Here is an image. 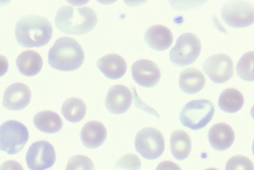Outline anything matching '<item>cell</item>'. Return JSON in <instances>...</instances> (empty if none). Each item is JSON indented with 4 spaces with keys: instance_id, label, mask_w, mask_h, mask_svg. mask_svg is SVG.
<instances>
[{
    "instance_id": "1",
    "label": "cell",
    "mask_w": 254,
    "mask_h": 170,
    "mask_svg": "<svg viewBox=\"0 0 254 170\" xmlns=\"http://www.w3.org/2000/svg\"><path fill=\"white\" fill-rule=\"evenodd\" d=\"M53 28L46 18L38 16H27L21 18L16 26L17 42L26 48H40L51 40Z\"/></svg>"
},
{
    "instance_id": "2",
    "label": "cell",
    "mask_w": 254,
    "mask_h": 170,
    "mask_svg": "<svg viewBox=\"0 0 254 170\" xmlns=\"http://www.w3.org/2000/svg\"><path fill=\"white\" fill-rule=\"evenodd\" d=\"M97 17L93 9L83 7L73 8L64 6L57 14L55 23L62 32L71 35H83L92 31L97 24Z\"/></svg>"
},
{
    "instance_id": "3",
    "label": "cell",
    "mask_w": 254,
    "mask_h": 170,
    "mask_svg": "<svg viewBox=\"0 0 254 170\" xmlns=\"http://www.w3.org/2000/svg\"><path fill=\"white\" fill-rule=\"evenodd\" d=\"M49 63L53 68L64 72L75 71L83 64L85 55L80 45L72 38H60L48 54Z\"/></svg>"
},
{
    "instance_id": "4",
    "label": "cell",
    "mask_w": 254,
    "mask_h": 170,
    "mask_svg": "<svg viewBox=\"0 0 254 170\" xmlns=\"http://www.w3.org/2000/svg\"><path fill=\"white\" fill-rule=\"evenodd\" d=\"M215 109L209 101L200 99L191 101L182 108L180 120L185 127L193 130L204 127L212 119Z\"/></svg>"
},
{
    "instance_id": "5",
    "label": "cell",
    "mask_w": 254,
    "mask_h": 170,
    "mask_svg": "<svg viewBox=\"0 0 254 170\" xmlns=\"http://www.w3.org/2000/svg\"><path fill=\"white\" fill-rule=\"evenodd\" d=\"M29 138V132L23 123L9 120L0 126V150L15 155L24 148Z\"/></svg>"
},
{
    "instance_id": "6",
    "label": "cell",
    "mask_w": 254,
    "mask_h": 170,
    "mask_svg": "<svg viewBox=\"0 0 254 170\" xmlns=\"http://www.w3.org/2000/svg\"><path fill=\"white\" fill-rule=\"evenodd\" d=\"M201 44L198 37L190 33L181 35L169 53L171 62L175 65L184 67L193 63L198 57Z\"/></svg>"
},
{
    "instance_id": "7",
    "label": "cell",
    "mask_w": 254,
    "mask_h": 170,
    "mask_svg": "<svg viewBox=\"0 0 254 170\" xmlns=\"http://www.w3.org/2000/svg\"><path fill=\"white\" fill-rule=\"evenodd\" d=\"M134 145L136 151L148 160L157 159L165 150L163 135L153 127H145L140 130L136 134Z\"/></svg>"
},
{
    "instance_id": "8",
    "label": "cell",
    "mask_w": 254,
    "mask_h": 170,
    "mask_svg": "<svg viewBox=\"0 0 254 170\" xmlns=\"http://www.w3.org/2000/svg\"><path fill=\"white\" fill-rule=\"evenodd\" d=\"M253 5L246 1H229L222 7L220 14L224 22L235 28L249 27L254 23Z\"/></svg>"
},
{
    "instance_id": "9",
    "label": "cell",
    "mask_w": 254,
    "mask_h": 170,
    "mask_svg": "<svg viewBox=\"0 0 254 170\" xmlns=\"http://www.w3.org/2000/svg\"><path fill=\"white\" fill-rule=\"evenodd\" d=\"M31 170H46L53 167L56 161L54 146L46 140L34 142L30 147L26 157Z\"/></svg>"
},
{
    "instance_id": "10",
    "label": "cell",
    "mask_w": 254,
    "mask_h": 170,
    "mask_svg": "<svg viewBox=\"0 0 254 170\" xmlns=\"http://www.w3.org/2000/svg\"><path fill=\"white\" fill-rule=\"evenodd\" d=\"M203 70L213 83L222 84L229 81L233 76V62L226 55L216 54L204 61Z\"/></svg>"
},
{
    "instance_id": "11",
    "label": "cell",
    "mask_w": 254,
    "mask_h": 170,
    "mask_svg": "<svg viewBox=\"0 0 254 170\" xmlns=\"http://www.w3.org/2000/svg\"><path fill=\"white\" fill-rule=\"evenodd\" d=\"M132 76L139 86L145 88L155 86L161 78V72L154 62L141 59L135 62L131 67Z\"/></svg>"
},
{
    "instance_id": "12",
    "label": "cell",
    "mask_w": 254,
    "mask_h": 170,
    "mask_svg": "<svg viewBox=\"0 0 254 170\" xmlns=\"http://www.w3.org/2000/svg\"><path fill=\"white\" fill-rule=\"evenodd\" d=\"M132 95L127 87L118 85L112 86L109 90L105 100L107 109L112 113L122 114L130 108Z\"/></svg>"
},
{
    "instance_id": "13",
    "label": "cell",
    "mask_w": 254,
    "mask_h": 170,
    "mask_svg": "<svg viewBox=\"0 0 254 170\" xmlns=\"http://www.w3.org/2000/svg\"><path fill=\"white\" fill-rule=\"evenodd\" d=\"M32 93L29 87L22 83H16L9 86L5 91L3 105L11 111H21L30 104Z\"/></svg>"
},
{
    "instance_id": "14",
    "label": "cell",
    "mask_w": 254,
    "mask_h": 170,
    "mask_svg": "<svg viewBox=\"0 0 254 170\" xmlns=\"http://www.w3.org/2000/svg\"><path fill=\"white\" fill-rule=\"evenodd\" d=\"M144 41L152 50L163 52L168 50L173 42L171 31L166 27L157 25L149 28L145 32Z\"/></svg>"
},
{
    "instance_id": "15",
    "label": "cell",
    "mask_w": 254,
    "mask_h": 170,
    "mask_svg": "<svg viewBox=\"0 0 254 170\" xmlns=\"http://www.w3.org/2000/svg\"><path fill=\"white\" fill-rule=\"evenodd\" d=\"M107 131L101 122L91 120L87 122L80 132L81 141L85 147L95 149L102 145L105 141Z\"/></svg>"
},
{
    "instance_id": "16",
    "label": "cell",
    "mask_w": 254,
    "mask_h": 170,
    "mask_svg": "<svg viewBox=\"0 0 254 170\" xmlns=\"http://www.w3.org/2000/svg\"><path fill=\"white\" fill-rule=\"evenodd\" d=\"M100 71L108 78L118 80L122 78L127 70L125 60L117 54H109L101 58L97 63Z\"/></svg>"
},
{
    "instance_id": "17",
    "label": "cell",
    "mask_w": 254,
    "mask_h": 170,
    "mask_svg": "<svg viewBox=\"0 0 254 170\" xmlns=\"http://www.w3.org/2000/svg\"><path fill=\"white\" fill-rule=\"evenodd\" d=\"M208 140L211 147L217 151L229 148L235 139L234 132L228 124L219 123L213 125L208 133Z\"/></svg>"
},
{
    "instance_id": "18",
    "label": "cell",
    "mask_w": 254,
    "mask_h": 170,
    "mask_svg": "<svg viewBox=\"0 0 254 170\" xmlns=\"http://www.w3.org/2000/svg\"><path fill=\"white\" fill-rule=\"evenodd\" d=\"M179 84L181 90L188 94H194L200 91L205 84V78L199 70L188 68L180 73Z\"/></svg>"
},
{
    "instance_id": "19",
    "label": "cell",
    "mask_w": 254,
    "mask_h": 170,
    "mask_svg": "<svg viewBox=\"0 0 254 170\" xmlns=\"http://www.w3.org/2000/svg\"><path fill=\"white\" fill-rule=\"evenodd\" d=\"M16 65L20 72L27 77L38 74L42 69L43 60L39 54L34 51L22 53L16 60Z\"/></svg>"
},
{
    "instance_id": "20",
    "label": "cell",
    "mask_w": 254,
    "mask_h": 170,
    "mask_svg": "<svg viewBox=\"0 0 254 170\" xmlns=\"http://www.w3.org/2000/svg\"><path fill=\"white\" fill-rule=\"evenodd\" d=\"M34 123L38 130L49 134L59 132L63 126V122L60 116L52 111L38 113L34 116Z\"/></svg>"
},
{
    "instance_id": "21",
    "label": "cell",
    "mask_w": 254,
    "mask_h": 170,
    "mask_svg": "<svg viewBox=\"0 0 254 170\" xmlns=\"http://www.w3.org/2000/svg\"><path fill=\"white\" fill-rule=\"evenodd\" d=\"M171 151L173 157L178 160L186 159L190 155L191 142L190 136L185 131H174L170 138Z\"/></svg>"
},
{
    "instance_id": "22",
    "label": "cell",
    "mask_w": 254,
    "mask_h": 170,
    "mask_svg": "<svg viewBox=\"0 0 254 170\" xmlns=\"http://www.w3.org/2000/svg\"><path fill=\"white\" fill-rule=\"evenodd\" d=\"M244 103V97L239 91L234 88H228L221 93L218 105L224 112L235 113L241 109Z\"/></svg>"
},
{
    "instance_id": "23",
    "label": "cell",
    "mask_w": 254,
    "mask_h": 170,
    "mask_svg": "<svg viewBox=\"0 0 254 170\" xmlns=\"http://www.w3.org/2000/svg\"><path fill=\"white\" fill-rule=\"evenodd\" d=\"M87 107L85 102L78 98H70L63 104L62 113L65 118L72 123H77L85 117Z\"/></svg>"
},
{
    "instance_id": "24",
    "label": "cell",
    "mask_w": 254,
    "mask_h": 170,
    "mask_svg": "<svg viewBox=\"0 0 254 170\" xmlns=\"http://www.w3.org/2000/svg\"><path fill=\"white\" fill-rule=\"evenodd\" d=\"M254 55L253 52L245 53L240 58L237 64V74L244 81H254Z\"/></svg>"
},
{
    "instance_id": "25",
    "label": "cell",
    "mask_w": 254,
    "mask_h": 170,
    "mask_svg": "<svg viewBox=\"0 0 254 170\" xmlns=\"http://www.w3.org/2000/svg\"><path fill=\"white\" fill-rule=\"evenodd\" d=\"M66 170H95L92 161L88 157L78 155L68 160Z\"/></svg>"
},
{
    "instance_id": "26",
    "label": "cell",
    "mask_w": 254,
    "mask_h": 170,
    "mask_svg": "<svg viewBox=\"0 0 254 170\" xmlns=\"http://www.w3.org/2000/svg\"><path fill=\"white\" fill-rule=\"evenodd\" d=\"M225 170H254V165L247 157L236 155L228 160Z\"/></svg>"
},
{
    "instance_id": "27",
    "label": "cell",
    "mask_w": 254,
    "mask_h": 170,
    "mask_svg": "<svg viewBox=\"0 0 254 170\" xmlns=\"http://www.w3.org/2000/svg\"><path fill=\"white\" fill-rule=\"evenodd\" d=\"M141 165L140 160L137 155L127 154L122 157L114 167L124 170H139Z\"/></svg>"
},
{
    "instance_id": "28",
    "label": "cell",
    "mask_w": 254,
    "mask_h": 170,
    "mask_svg": "<svg viewBox=\"0 0 254 170\" xmlns=\"http://www.w3.org/2000/svg\"><path fill=\"white\" fill-rule=\"evenodd\" d=\"M0 170H24L22 166L14 160H8L0 166Z\"/></svg>"
},
{
    "instance_id": "29",
    "label": "cell",
    "mask_w": 254,
    "mask_h": 170,
    "mask_svg": "<svg viewBox=\"0 0 254 170\" xmlns=\"http://www.w3.org/2000/svg\"><path fill=\"white\" fill-rule=\"evenodd\" d=\"M155 170H182L180 167L173 162L165 161L160 163Z\"/></svg>"
},
{
    "instance_id": "30",
    "label": "cell",
    "mask_w": 254,
    "mask_h": 170,
    "mask_svg": "<svg viewBox=\"0 0 254 170\" xmlns=\"http://www.w3.org/2000/svg\"><path fill=\"white\" fill-rule=\"evenodd\" d=\"M9 69V62L3 56L0 55V77L4 76Z\"/></svg>"
},
{
    "instance_id": "31",
    "label": "cell",
    "mask_w": 254,
    "mask_h": 170,
    "mask_svg": "<svg viewBox=\"0 0 254 170\" xmlns=\"http://www.w3.org/2000/svg\"><path fill=\"white\" fill-rule=\"evenodd\" d=\"M204 170H218L216 168H210L205 169Z\"/></svg>"
}]
</instances>
